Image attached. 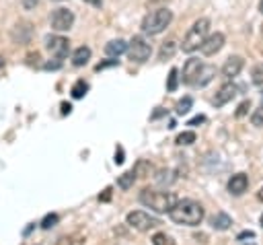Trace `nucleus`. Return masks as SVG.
Segmentation results:
<instances>
[{"instance_id": "nucleus-32", "label": "nucleus", "mask_w": 263, "mask_h": 245, "mask_svg": "<svg viewBox=\"0 0 263 245\" xmlns=\"http://www.w3.org/2000/svg\"><path fill=\"white\" fill-rule=\"evenodd\" d=\"M203 121H205V115H195L193 119L187 121V126H199V124H203Z\"/></svg>"}, {"instance_id": "nucleus-43", "label": "nucleus", "mask_w": 263, "mask_h": 245, "mask_svg": "<svg viewBox=\"0 0 263 245\" xmlns=\"http://www.w3.org/2000/svg\"><path fill=\"white\" fill-rule=\"evenodd\" d=\"M2 66H4V58L0 56V68H2Z\"/></svg>"}, {"instance_id": "nucleus-40", "label": "nucleus", "mask_w": 263, "mask_h": 245, "mask_svg": "<svg viewBox=\"0 0 263 245\" xmlns=\"http://www.w3.org/2000/svg\"><path fill=\"white\" fill-rule=\"evenodd\" d=\"M33 226H35V224H31V226H27V229H25V231H23V235H29V233H31V229H33Z\"/></svg>"}, {"instance_id": "nucleus-14", "label": "nucleus", "mask_w": 263, "mask_h": 245, "mask_svg": "<svg viewBox=\"0 0 263 245\" xmlns=\"http://www.w3.org/2000/svg\"><path fill=\"white\" fill-rule=\"evenodd\" d=\"M127 45H129V43H125L123 39H111V41L105 45V54H107L109 58H119L121 54L127 51Z\"/></svg>"}, {"instance_id": "nucleus-30", "label": "nucleus", "mask_w": 263, "mask_h": 245, "mask_svg": "<svg viewBox=\"0 0 263 245\" xmlns=\"http://www.w3.org/2000/svg\"><path fill=\"white\" fill-rule=\"evenodd\" d=\"M253 82H255V84H261V82H263V64L253 70Z\"/></svg>"}, {"instance_id": "nucleus-16", "label": "nucleus", "mask_w": 263, "mask_h": 245, "mask_svg": "<svg viewBox=\"0 0 263 245\" xmlns=\"http://www.w3.org/2000/svg\"><path fill=\"white\" fill-rule=\"evenodd\" d=\"M88 60H90V47L80 45V47H76V49H74V54H72V64H74L76 68L84 66Z\"/></svg>"}, {"instance_id": "nucleus-29", "label": "nucleus", "mask_w": 263, "mask_h": 245, "mask_svg": "<svg viewBox=\"0 0 263 245\" xmlns=\"http://www.w3.org/2000/svg\"><path fill=\"white\" fill-rule=\"evenodd\" d=\"M251 121H253V126H263V105L253 113V117H251Z\"/></svg>"}, {"instance_id": "nucleus-2", "label": "nucleus", "mask_w": 263, "mask_h": 245, "mask_svg": "<svg viewBox=\"0 0 263 245\" xmlns=\"http://www.w3.org/2000/svg\"><path fill=\"white\" fill-rule=\"evenodd\" d=\"M140 202H142L146 208H150V210H154V212H158V214H164V212H171L173 206H175L179 200H177V196H175L173 191H160V189L144 187V189L140 191Z\"/></svg>"}, {"instance_id": "nucleus-9", "label": "nucleus", "mask_w": 263, "mask_h": 245, "mask_svg": "<svg viewBox=\"0 0 263 245\" xmlns=\"http://www.w3.org/2000/svg\"><path fill=\"white\" fill-rule=\"evenodd\" d=\"M222 45H224V35L222 33H212V35L205 37V41L201 43L199 49H201L203 56H214L222 49Z\"/></svg>"}, {"instance_id": "nucleus-18", "label": "nucleus", "mask_w": 263, "mask_h": 245, "mask_svg": "<svg viewBox=\"0 0 263 245\" xmlns=\"http://www.w3.org/2000/svg\"><path fill=\"white\" fill-rule=\"evenodd\" d=\"M86 91H88V82H86L84 78H78V80L72 84V89H70V93H72L74 99H82V97L86 95Z\"/></svg>"}, {"instance_id": "nucleus-46", "label": "nucleus", "mask_w": 263, "mask_h": 245, "mask_svg": "<svg viewBox=\"0 0 263 245\" xmlns=\"http://www.w3.org/2000/svg\"><path fill=\"white\" fill-rule=\"evenodd\" d=\"M261 226H263V214H261Z\"/></svg>"}, {"instance_id": "nucleus-23", "label": "nucleus", "mask_w": 263, "mask_h": 245, "mask_svg": "<svg viewBox=\"0 0 263 245\" xmlns=\"http://www.w3.org/2000/svg\"><path fill=\"white\" fill-rule=\"evenodd\" d=\"M179 146H187V144H193L195 142V132H181L175 140Z\"/></svg>"}, {"instance_id": "nucleus-36", "label": "nucleus", "mask_w": 263, "mask_h": 245, "mask_svg": "<svg viewBox=\"0 0 263 245\" xmlns=\"http://www.w3.org/2000/svg\"><path fill=\"white\" fill-rule=\"evenodd\" d=\"M253 237H255V233H253V231H242L236 239H238V241H242V239H253Z\"/></svg>"}, {"instance_id": "nucleus-8", "label": "nucleus", "mask_w": 263, "mask_h": 245, "mask_svg": "<svg viewBox=\"0 0 263 245\" xmlns=\"http://www.w3.org/2000/svg\"><path fill=\"white\" fill-rule=\"evenodd\" d=\"M45 49L55 58V60H64L70 51V41L62 35H47L45 37Z\"/></svg>"}, {"instance_id": "nucleus-33", "label": "nucleus", "mask_w": 263, "mask_h": 245, "mask_svg": "<svg viewBox=\"0 0 263 245\" xmlns=\"http://www.w3.org/2000/svg\"><path fill=\"white\" fill-rule=\"evenodd\" d=\"M39 4V0H23V8L25 10H31V8H35Z\"/></svg>"}, {"instance_id": "nucleus-17", "label": "nucleus", "mask_w": 263, "mask_h": 245, "mask_svg": "<svg viewBox=\"0 0 263 245\" xmlns=\"http://www.w3.org/2000/svg\"><path fill=\"white\" fill-rule=\"evenodd\" d=\"M212 226L216 229V231H226V229H230V224H232V218L226 214V212H218V214H214L212 216Z\"/></svg>"}, {"instance_id": "nucleus-42", "label": "nucleus", "mask_w": 263, "mask_h": 245, "mask_svg": "<svg viewBox=\"0 0 263 245\" xmlns=\"http://www.w3.org/2000/svg\"><path fill=\"white\" fill-rule=\"evenodd\" d=\"M259 12L263 14V0H259Z\"/></svg>"}, {"instance_id": "nucleus-13", "label": "nucleus", "mask_w": 263, "mask_h": 245, "mask_svg": "<svg viewBox=\"0 0 263 245\" xmlns=\"http://www.w3.org/2000/svg\"><path fill=\"white\" fill-rule=\"evenodd\" d=\"M247 187H249V177L245 173H236L228 179V191L232 196H242L247 191Z\"/></svg>"}, {"instance_id": "nucleus-22", "label": "nucleus", "mask_w": 263, "mask_h": 245, "mask_svg": "<svg viewBox=\"0 0 263 245\" xmlns=\"http://www.w3.org/2000/svg\"><path fill=\"white\" fill-rule=\"evenodd\" d=\"M150 171H152V165L148 161H138L136 167H134L136 177H146V175H150Z\"/></svg>"}, {"instance_id": "nucleus-7", "label": "nucleus", "mask_w": 263, "mask_h": 245, "mask_svg": "<svg viewBox=\"0 0 263 245\" xmlns=\"http://www.w3.org/2000/svg\"><path fill=\"white\" fill-rule=\"evenodd\" d=\"M72 25H74V12L68 10V8H64V6L55 8V10L49 14V27H51L53 31H58V33L70 31Z\"/></svg>"}, {"instance_id": "nucleus-10", "label": "nucleus", "mask_w": 263, "mask_h": 245, "mask_svg": "<svg viewBox=\"0 0 263 245\" xmlns=\"http://www.w3.org/2000/svg\"><path fill=\"white\" fill-rule=\"evenodd\" d=\"M201 62L197 60V58H189L187 62H185V66H183V82L185 84H195V78H197V74H199V70H201Z\"/></svg>"}, {"instance_id": "nucleus-5", "label": "nucleus", "mask_w": 263, "mask_h": 245, "mask_svg": "<svg viewBox=\"0 0 263 245\" xmlns=\"http://www.w3.org/2000/svg\"><path fill=\"white\" fill-rule=\"evenodd\" d=\"M125 222H127L134 231H140V233H146V231H150V229H154V226H158V224H160V220H158V218H154V216L146 214L144 210L127 212Z\"/></svg>"}, {"instance_id": "nucleus-35", "label": "nucleus", "mask_w": 263, "mask_h": 245, "mask_svg": "<svg viewBox=\"0 0 263 245\" xmlns=\"http://www.w3.org/2000/svg\"><path fill=\"white\" fill-rule=\"evenodd\" d=\"M115 163H117V165L123 163V148H121V146H117V150H115Z\"/></svg>"}, {"instance_id": "nucleus-21", "label": "nucleus", "mask_w": 263, "mask_h": 245, "mask_svg": "<svg viewBox=\"0 0 263 245\" xmlns=\"http://www.w3.org/2000/svg\"><path fill=\"white\" fill-rule=\"evenodd\" d=\"M191 105H193V99H191V97H183V99H179L177 105H175L177 115H185V113L191 109Z\"/></svg>"}, {"instance_id": "nucleus-24", "label": "nucleus", "mask_w": 263, "mask_h": 245, "mask_svg": "<svg viewBox=\"0 0 263 245\" xmlns=\"http://www.w3.org/2000/svg\"><path fill=\"white\" fill-rule=\"evenodd\" d=\"M60 245H84V237L82 235H68L60 239Z\"/></svg>"}, {"instance_id": "nucleus-19", "label": "nucleus", "mask_w": 263, "mask_h": 245, "mask_svg": "<svg viewBox=\"0 0 263 245\" xmlns=\"http://www.w3.org/2000/svg\"><path fill=\"white\" fill-rule=\"evenodd\" d=\"M134 181H136V173H134V169H132V171H125V173L119 175L117 185H119L121 189H129V187L134 185Z\"/></svg>"}, {"instance_id": "nucleus-27", "label": "nucleus", "mask_w": 263, "mask_h": 245, "mask_svg": "<svg viewBox=\"0 0 263 245\" xmlns=\"http://www.w3.org/2000/svg\"><path fill=\"white\" fill-rule=\"evenodd\" d=\"M58 220H60V216H58V214H45V216H43V220H41L39 224H41V229H51V226H55V224H58Z\"/></svg>"}, {"instance_id": "nucleus-44", "label": "nucleus", "mask_w": 263, "mask_h": 245, "mask_svg": "<svg viewBox=\"0 0 263 245\" xmlns=\"http://www.w3.org/2000/svg\"><path fill=\"white\" fill-rule=\"evenodd\" d=\"M261 105H263V91H261Z\"/></svg>"}, {"instance_id": "nucleus-11", "label": "nucleus", "mask_w": 263, "mask_h": 245, "mask_svg": "<svg viewBox=\"0 0 263 245\" xmlns=\"http://www.w3.org/2000/svg\"><path fill=\"white\" fill-rule=\"evenodd\" d=\"M236 93H238V86H236V84H232V82L222 84V86H220V91H218V93H216V97H214V105H216V107L226 105L228 101H232V99L236 97Z\"/></svg>"}, {"instance_id": "nucleus-39", "label": "nucleus", "mask_w": 263, "mask_h": 245, "mask_svg": "<svg viewBox=\"0 0 263 245\" xmlns=\"http://www.w3.org/2000/svg\"><path fill=\"white\" fill-rule=\"evenodd\" d=\"M82 2H86V4H90V6H97V8L103 4V0H82Z\"/></svg>"}, {"instance_id": "nucleus-6", "label": "nucleus", "mask_w": 263, "mask_h": 245, "mask_svg": "<svg viewBox=\"0 0 263 245\" xmlns=\"http://www.w3.org/2000/svg\"><path fill=\"white\" fill-rule=\"evenodd\" d=\"M127 56H129V60H132V62L144 64V62L152 56V45H150L144 37L136 35V37L129 41V45H127Z\"/></svg>"}, {"instance_id": "nucleus-41", "label": "nucleus", "mask_w": 263, "mask_h": 245, "mask_svg": "<svg viewBox=\"0 0 263 245\" xmlns=\"http://www.w3.org/2000/svg\"><path fill=\"white\" fill-rule=\"evenodd\" d=\"M257 198H259V200H261V202H263V187H261V189H259V194H257Z\"/></svg>"}, {"instance_id": "nucleus-34", "label": "nucleus", "mask_w": 263, "mask_h": 245, "mask_svg": "<svg viewBox=\"0 0 263 245\" xmlns=\"http://www.w3.org/2000/svg\"><path fill=\"white\" fill-rule=\"evenodd\" d=\"M60 66H62V62H60V60H55V62H47L43 68H45V70H58Z\"/></svg>"}, {"instance_id": "nucleus-3", "label": "nucleus", "mask_w": 263, "mask_h": 245, "mask_svg": "<svg viewBox=\"0 0 263 245\" xmlns=\"http://www.w3.org/2000/svg\"><path fill=\"white\" fill-rule=\"evenodd\" d=\"M208 31H210V19H205V16L197 19V21L189 27L187 35L183 37L181 49H183V51H187V54H191V51L199 49V47H201V43H203V41H205V37H208Z\"/></svg>"}, {"instance_id": "nucleus-12", "label": "nucleus", "mask_w": 263, "mask_h": 245, "mask_svg": "<svg viewBox=\"0 0 263 245\" xmlns=\"http://www.w3.org/2000/svg\"><path fill=\"white\" fill-rule=\"evenodd\" d=\"M242 66H245V60H242L240 56H230V58L224 62V66H222V76H224V78H234V76L240 74Z\"/></svg>"}, {"instance_id": "nucleus-31", "label": "nucleus", "mask_w": 263, "mask_h": 245, "mask_svg": "<svg viewBox=\"0 0 263 245\" xmlns=\"http://www.w3.org/2000/svg\"><path fill=\"white\" fill-rule=\"evenodd\" d=\"M119 64V60H107V62H99L97 66H95V70L99 72V70H105V68H111V66H117Z\"/></svg>"}, {"instance_id": "nucleus-26", "label": "nucleus", "mask_w": 263, "mask_h": 245, "mask_svg": "<svg viewBox=\"0 0 263 245\" xmlns=\"http://www.w3.org/2000/svg\"><path fill=\"white\" fill-rule=\"evenodd\" d=\"M152 245H175V241L166 233H156L152 237Z\"/></svg>"}, {"instance_id": "nucleus-1", "label": "nucleus", "mask_w": 263, "mask_h": 245, "mask_svg": "<svg viewBox=\"0 0 263 245\" xmlns=\"http://www.w3.org/2000/svg\"><path fill=\"white\" fill-rule=\"evenodd\" d=\"M168 216H171V220L177 222V224L197 226V224H201V220H203V208H201L199 202L185 198V200H179V202L173 206V210L168 212Z\"/></svg>"}, {"instance_id": "nucleus-20", "label": "nucleus", "mask_w": 263, "mask_h": 245, "mask_svg": "<svg viewBox=\"0 0 263 245\" xmlns=\"http://www.w3.org/2000/svg\"><path fill=\"white\" fill-rule=\"evenodd\" d=\"M175 51H177V43H175V41H164V43L160 45L158 58H160V60H166V58H171Z\"/></svg>"}, {"instance_id": "nucleus-47", "label": "nucleus", "mask_w": 263, "mask_h": 245, "mask_svg": "<svg viewBox=\"0 0 263 245\" xmlns=\"http://www.w3.org/2000/svg\"><path fill=\"white\" fill-rule=\"evenodd\" d=\"M53 2H62V0H53Z\"/></svg>"}, {"instance_id": "nucleus-38", "label": "nucleus", "mask_w": 263, "mask_h": 245, "mask_svg": "<svg viewBox=\"0 0 263 245\" xmlns=\"http://www.w3.org/2000/svg\"><path fill=\"white\" fill-rule=\"evenodd\" d=\"M72 111V105L70 103H62V115H68Z\"/></svg>"}, {"instance_id": "nucleus-28", "label": "nucleus", "mask_w": 263, "mask_h": 245, "mask_svg": "<svg viewBox=\"0 0 263 245\" xmlns=\"http://www.w3.org/2000/svg\"><path fill=\"white\" fill-rule=\"evenodd\" d=\"M249 109H251V101H242V103L236 107V117L247 115V113H249Z\"/></svg>"}, {"instance_id": "nucleus-4", "label": "nucleus", "mask_w": 263, "mask_h": 245, "mask_svg": "<svg viewBox=\"0 0 263 245\" xmlns=\"http://www.w3.org/2000/svg\"><path fill=\"white\" fill-rule=\"evenodd\" d=\"M173 21V10L168 8H156L152 12H148L142 21V33L146 35H158L162 33Z\"/></svg>"}, {"instance_id": "nucleus-45", "label": "nucleus", "mask_w": 263, "mask_h": 245, "mask_svg": "<svg viewBox=\"0 0 263 245\" xmlns=\"http://www.w3.org/2000/svg\"><path fill=\"white\" fill-rule=\"evenodd\" d=\"M242 245H255V243H242Z\"/></svg>"}, {"instance_id": "nucleus-25", "label": "nucleus", "mask_w": 263, "mask_h": 245, "mask_svg": "<svg viewBox=\"0 0 263 245\" xmlns=\"http://www.w3.org/2000/svg\"><path fill=\"white\" fill-rule=\"evenodd\" d=\"M177 84H179V70L177 68H171L168 80H166V89L168 91H177Z\"/></svg>"}, {"instance_id": "nucleus-15", "label": "nucleus", "mask_w": 263, "mask_h": 245, "mask_svg": "<svg viewBox=\"0 0 263 245\" xmlns=\"http://www.w3.org/2000/svg\"><path fill=\"white\" fill-rule=\"evenodd\" d=\"M214 76H216V66L203 64L201 70H199V74H197V78H195V86H205Z\"/></svg>"}, {"instance_id": "nucleus-37", "label": "nucleus", "mask_w": 263, "mask_h": 245, "mask_svg": "<svg viewBox=\"0 0 263 245\" xmlns=\"http://www.w3.org/2000/svg\"><path fill=\"white\" fill-rule=\"evenodd\" d=\"M99 200H101V202H109V200H111V187H107V189L103 191V196H99Z\"/></svg>"}]
</instances>
